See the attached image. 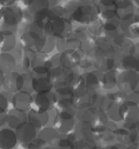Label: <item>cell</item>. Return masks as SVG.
Listing matches in <instances>:
<instances>
[{"instance_id":"cell-1","label":"cell","mask_w":139,"mask_h":149,"mask_svg":"<svg viewBox=\"0 0 139 149\" xmlns=\"http://www.w3.org/2000/svg\"><path fill=\"white\" fill-rule=\"evenodd\" d=\"M71 26L69 22L63 17L57 14H50L49 17L44 23V29L45 34L50 36H63L68 29Z\"/></svg>"},{"instance_id":"cell-2","label":"cell","mask_w":139,"mask_h":149,"mask_svg":"<svg viewBox=\"0 0 139 149\" xmlns=\"http://www.w3.org/2000/svg\"><path fill=\"white\" fill-rule=\"evenodd\" d=\"M118 86L120 92L127 94L136 91L139 86V73L134 71H125L118 75Z\"/></svg>"},{"instance_id":"cell-3","label":"cell","mask_w":139,"mask_h":149,"mask_svg":"<svg viewBox=\"0 0 139 149\" xmlns=\"http://www.w3.org/2000/svg\"><path fill=\"white\" fill-rule=\"evenodd\" d=\"M98 17V11L96 8L89 3H84L77 5L74 10L71 12V17L77 22L88 24L95 21Z\"/></svg>"},{"instance_id":"cell-4","label":"cell","mask_w":139,"mask_h":149,"mask_svg":"<svg viewBox=\"0 0 139 149\" xmlns=\"http://www.w3.org/2000/svg\"><path fill=\"white\" fill-rule=\"evenodd\" d=\"M74 114L70 113H58L54 119V128L61 134H69L75 127Z\"/></svg>"},{"instance_id":"cell-5","label":"cell","mask_w":139,"mask_h":149,"mask_svg":"<svg viewBox=\"0 0 139 149\" xmlns=\"http://www.w3.org/2000/svg\"><path fill=\"white\" fill-rule=\"evenodd\" d=\"M24 77L16 72H9L3 78L2 84L5 90L9 93H18L24 86Z\"/></svg>"},{"instance_id":"cell-6","label":"cell","mask_w":139,"mask_h":149,"mask_svg":"<svg viewBox=\"0 0 139 149\" xmlns=\"http://www.w3.org/2000/svg\"><path fill=\"white\" fill-rule=\"evenodd\" d=\"M55 103L54 93H36L32 97L30 109L38 112H47Z\"/></svg>"},{"instance_id":"cell-7","label":"cell","mask_w":139,"mask_h":149,"mask_svg":"<svg viewBox=\"0 0 139 149\" xmlns=\"http://www.w3.org/2000/svg\"><path fill=\"white\" fill-rule=\"evenodd\" d=\"M15 132L18 141L24 144H30L37 139V128L27 120L19 124Z\"/></svg>"},{"instance_id":"cell-8","label":"cell","mask_w":139,"mask_h":149,"mask_svg":"<svg viewBox=\"0 0 139 149\" xmlns=\"http://www.w3.org/2000/svg\"><path fill=\"white\" fill-rule=\"evenodd\" d=\"M30 67L36 74L42 76L49 73V72L53 68V65L51 59H47L45 54L37 53L33 55L30 58Z\"/></svg>"},{"instance_id":"cell-9","label":"cell","mask_w":139,"mask_h":149,"mask_svg":"<svg viewBox=\"0 0 139 149\" xmlns=\"http://www.w3.org/2000/svg\"><path fill=\"white\" fill-rule=\"evenodd\" d=\"M20 18H21V11L18 8L12 7V6L3 7L2 22L3 24L6 26L5 30H9L12 31L11 28L17 27Z\"/></svg>"},{"instance_id":"cell-10","label":"cell","mask_w":139,"mask_h":149,"mask_svg":"<svg viewBox=\"0 0 139 149\" xmlns=\"http://www.w3.org/2000/svg\"><path fill=\"white\" fill-rule=\"evenodd\" d=\"M98 111L91 105L79 107L76 111V116L80 122L91 124L98 123Z\"/></svg>"},{"instance_id":"cell-11","label":"cell","mask_w":139,"mask_h":149,"mask_svg":"<svg viewBox=\"0 0 139 149\" xmlns=\"http://www.w3.org/2000/svg\"><path fill=\"white\" fill-rule=\"evenodd\" d=\"M94 135L93 126L88 123L79 122L75 128V133L71 136L73 142L79 141H91V138Z\"/></svg>"},{"instance_id":"cell-12","label":"cell","mask_w":139,"mask_h":149,"mask_svg":"<svg viewBox=\"0 0 139 149\" xmlns=\"http://www.w3.org/2000/svg\"><path fill=\"white\" fill-rule=\"evenodd\" d=\"M31 100L32 97L26 92L20 91L16 93L12 97V105L15 110L19 112H25L28 111L31 107Z\"/></svg>"},{"instance_id":"cell-13","label":"cell","mask_w":139,"mask_h":149,"mask_svg":"<svg viewBox=\"0 0 139 149\" xmlns=\"http://www.w3.org/2000/svg\"><path fill=\"white\" fill-rule=\"evenodd\" d=\"M126 105V113L124 122L128 129H137L139 126V108L137 104L124 102Z\"/></svg>"},{"instance_id":"cell-14","label":"cell","mask_w":139,"mask_h":149,"mask_svg":"<svg viewBox=\"0 0 139 149\" xmlns=\"http://www.w3.org/2000/svg\"><path fill=\"white\" fill-rule=\"evenodd\" d=\"M107 115L114 122L124 121L126 105L117 101H111L107 107Z\"/></svg>"},{"instance_id":"cell-15","label":"cell","mask_w":139,"mask_h":149,"mask_svg":"<svg viewBox=\"0 0 139 149\" xmlns=\"http://www.w3.org/2000/svg\"><path fill=\"white\" fill-rule=\"evenodd\" d=\"M18 141L17 134L12 128H3L0 132V148L1 149H12Z\"/></svg>"},{"instance_id":"cell-16","label":"cell","mask_w":139,"mask_h":149,"mask_svg":"<svg viewBox=\"0 0 139 149\" xmlns=\"http://www.w3.org/2000/svg\"><path fill=\"white\" fill-rule=\"evenodd\" d=\"M31 87L36 93H48L51 92L53 87V83L50 79L49 77H35L32 78L31 81Z\"/></svg>"},{"instance_id":"cell-17","label":"cell","mask_w":139,"mask_h":149,"mask_svg":"<svg viewBox=\"0 0 139 149\" xmlns=\"http://www.w3.org/2000/svg\"><path fill=\"white\" fill-rule=\"evenodd\" d=\"M50 120V116L47 112H38L30 109L27 114V121L33 125L36 128H43Z\"/></svg>"},{"instance_id":"cell-18","label":"cell","mask_w":139,"mask_h":149,"mask_svg":"<svg viewBox=\"0 0 139 149\" xmlns=\"http://www.w3.org/2000/svg\"><path fill=\"white\" fill-rule=\"evenodd\" d=\"M117 17L123 20H132L134 16V5L131 0H125L116 5Z\"/></svg>"},{"instance_id":"cell-19","label":"cell","mask_w":139,"mask_h":149,"mask_svg":"<svg viewBox=\"0 0 139 149\" xmlns=\"http://www.w3.org/2000/svg\"><path fill=\"white\" fill-rule=\"evenodd\" d=\"M26 116L23 112H19L16 110L15 112H11L10 113L4 114L3 122L8 125L10 128L16 129L17 127L24 121H26Z\"/></svg>"},{"instance_id":"cell-20","label":"cell","mask_w":139,"mask_h":149,"mask_svg":"<svg viewBox=\"0 0 139 149\" xmlns=\"http://www.w3.org/2000/svg\"><path fill=\"white\" fill-rule=\"evenodd\" d=\"M16 45V38L14 33L9 30H3L1 33V49L6 52L12 50Z\"/></svg>"},{"instance_id":"cell-21","label":"cell","mask_w":139,"mask_h":149,"mask_svg":"<svg viewBox=\"0 0 139 149\" xmlns=\"http://www.w3.org/2000/svg\"><path fill=\"white\" fill-rule=\"evenodd\" d=\"M16 66L15 57L9 52H3L1 54V72L2 74H8L13 72Z\"/></svg>"},{"instance_id":"cell-22","label":"cell","mask_w":139,"mask_h":149,"mask_svg":"<svg viewBox=\"0 0 139 149\" xmlns=\"http://www.w3.org/2000/svg\"><path fill=\"white\" fill-rule=\"evenodd\" d=\"M121 65L126 71L139 72V54L124 55L121 58Z\"/></svg>"},{"instance_id":"cell-23","label":"cell","mask_w":139,"mask_h":149,"mask_svg":"<svg viewBox=\"0 0 139 149\" xmlns=\"http://www.w3.org/2000/svg\"><path fill=\"white\" fill-rule=\"evenodd\" d=\"M115 65V58L111 56L97 55V66L102 72H109L113 69Z\"/></svg>"},{"instance_id":"cell-24","label":"cell","mask_w":139,"mask_h":149,"mask_svg":"<svg viewBox=\"0 0 139 149\" xmlns=\"http://www.w3.org/2000/svg\"><path fill=\"white\" fill-rule=\"evenodd\" d=\"M118 75L119 74L116 71H114V70L106 72L104 73V75L103 76L102 79H101L102 86L104 89H107V90L114 88L118 85Z\"/></svg>"},{"instance_id":"cell-25","label":"cell","mask_w":139,"mask_h":149,"mask_svg":"<svg viewBox=\"0 0 139 149\" xmlns=\"http://www.w3.org/2000/svg\"><path fill=\"white\" fill-rule=\"evenodd\" d=\"M58 133L55 128H44L43 131L39 134V136L37 138L41 139L45 144L53 143L54 141H57L58 138Z\"/></svg>"},{"instance_id":"cell-26","label":"cell","mask_w":139,"mask_h":149,"mask_svg":"<svg viewBox=\"0 0 139 149\" xmlns=\"http://www.w3.org/2000/svg\"><path fill=\"white\" fill-rule=\"evenodd\" d=\"M84 84L89 90H95L99 86V77L96 72L86 73L84 78Z\"/></svg>"},{"instance_id":"cell-27","label":"cell","mask_w":139,"mask_h":149,"mask_svg":"<svg viewBox=\"0 0 139 149\" xmlns=\"http://www.w3.org/2000/svg\"><path fill=\"white\" fill-rule=\"evenodd\" d=\"M120 20L118 17L107 20L104 24V29L107 33H117L118 28L120 27Z\"/></svg>"},{"instance_id":"cell-28","label":"cell","mask_w":139,"mask_h":149,"mask_svg":"<svg viewBox=\"0 0 139 149\" xmlns=\"http://www.w3.org/2000/svg\"><path fill=\"white\" fill-rule=\"evenodd\" d=\"M124 102H129V103H134L137 104L139 102V93L137 91H134L132 93H127L124 96Z\"/></svg>"},{"instance_id":"cell-29","label":"cell","mask_w":139,"mask_h":149,"mask_svg":"<svg viewBox=\"0 0 139 149\" xmlns=\"http://www.w3.org/2000/svg\"><path fill=\"white\" fill-rule=\"evenodd\" d=\"M101 15H102L103 18L107 21V20L117 17V11H116V10H114L112 8L111 9H106V10H103L101 11Z\"/></svg>"},{"instance_id":"cell-30","label":"cell","mask_w":139,"mask_h":149,"mask_svg":"<svg viewBox=\"0 0 139 149\" xmlns=\"http://www.w3.org/2000/svg\"><path fill=\"white\" fill-rule=\"evenodd\" d=\"M8 107H9L8 98L5 96L4 93H2V94H1V113L3 115H4L5 113L7 112Z\"/></svg>"},{"instance_id":"cell-31","label":"cell","mask_w":139,"mask_h":149,"mask_svg":"<svg viewBox=\"0 0 139 149\" xmlns=\"http://www.w3.org/2000/svg\"><path fill=\"white\" fill-rule=\"evenodd\" d=\"M128 32L132 33V35H136L139 37V20L131 21L129 26Z\"/></svg>"},{"instance_id":"cell-32","label":"cell","mask_w":139,"mask_h":149,"mask_svg":"<svg viewBox=\"0 0 139 149\" xmlns=\"http://www.w3.org/2000/svg\"><path fill=\"white\" fill-rule=\"evenodd\" d=\"M16 0H1V4L3 7H7L10 6L11 3H13Z\"/></svg>"},{"instance_id":"cell-33","label":"cell","mask_w":139,"mask_h":149,"mask_svg":"<svg viewBox=\"0 0 139 149\" xmlns=\"http://www.w3.org/2000/svg\"><path fill=\"white\" fill-rule=\"evenodd\" d=\"M126 149H139L135 144L134 145H130V146H128V148Z\"/></svg>"},{"instance_id":"cell-34","label":"cell","mask_w":139,"mask_h":149,"mask_svg":"<svg viewBox=\"0 0 139 149\" xmlns=\"http://www.w3.org/2000/svg\"><path fill=\"white\" fill-rule=\"evenodd\" d=\"M124 1H125V0H113V2H114V3H115V6H116L117 4H118V3L124 2Z\"/></svg>"},{"instance_id":"cell-35","label":"cell","mask_w":139,"mask_h":149,"mask_svg":"<svg viewBox=\"0 0 139 149\" xmlns=\"http://www.w3.org/2000/svg\"><path fill=\"white\" fill-rule=\"evenodd\" d=\"M49 1H50V5H54L57 0H49Z\"/></svg>"},{"instance_id":"cell-36","label":"cell","mask_w":139,"mask_h":149,"mask_svg":"<svg viewBox=\"0 0 139 149\" xmlns=\"http://www.w3.org/2000/svg\"><path fill=\"white\" fill-rule=\"evenodd\" d=\"M80 1H82V2H84V3H90L92 0H80Z\"/></svg>"},{"instance_id":"cell-37","label":"cell","mask_w":139,"mask_h":149,"mask_svg":"<svg viewBox=\"0 0 139 149\" xmlns=\"http://www.w3.org/2000/svg\"><path fill=\"white\" fill-rule=\"evenodd\" d=\"M109 149H120L118 146H111V147H110V148Z\"/></svg>"},{"instance_id":"cell-38","label":"cell","mask_w":139,"mask_h":149,"mask_svg":"<svg viewBox=\"0 0 139 149\" xmlns=\"http://www.w3.org/2000/svg\"><path fill=\"white\" fill-rule=\"evenodd\" d=\"M136 51H138V53H139V44H138V46L136 47Z\"/></svg>"}]
</instances>
